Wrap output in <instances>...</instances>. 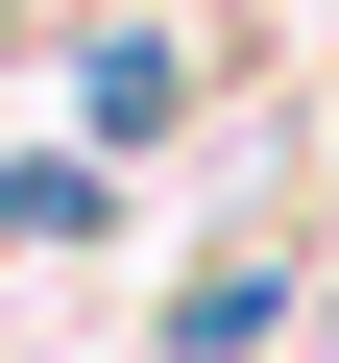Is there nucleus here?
<instances>
[{
  "mask_svg": "<svg viewBox=\"0 0 339 363\" xmlns=\"http://www.w3.org/2000/svg\"><path fill=\"white\" fill-rule=\"evenodd\" d=\"M267 315H291V291H267V267H194V291H170V363H243V339H267Z\"/></svg>",
  "mask_w": 339,
  "mask_h": 363,
  "instance_id": "nucleus-1",
  "label": "nucleus"
},
{
  "mask_svg": "<svg viewBox=\"0 0 339 363\" xmlns=\"http://www.w3.org/2000/svg\"><path fill=\"white\" fill-rule=\"evenodd\" d=\"M0 25H25V0H0Z\"/></svg>",
  "mask_w": 339,
  "mask_h": 363,
  "instance_id": "nucleus-2",
  "label": "nucleus"
}]
</instances>
